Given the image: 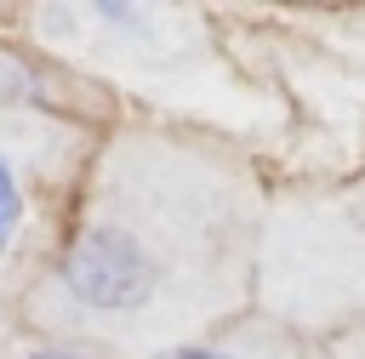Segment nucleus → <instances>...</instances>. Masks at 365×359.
<instances>
[{"instance_id": "1", "label": "nucleus", "mask_w": 365, "mask_h": 359, "mask_svg": "<svg viewBox=\"0 0 365 359\" xmlns=\"http://www.w3.org/2000/svg\"><path fill=\"white\" fill-rule=\"evenodd\" d=\"M251 177L165 131H120L91 165L29 313L63 342L171 348L245 296L257 262Z\"/></svg>"}, {"instance_id": "2", "label": "nucleus", "mask_w": 365, "mask_h": 359, "mask_svg": "<svg viewBox=\"0 0 365 359\" xmlns=\"http://www.w3.org/2000/svg\"><path fill=\"white\" fill-rule=\"evenodd\" d=\"M257 268L274 319L291 331L365 313V222L348 211H274Z\"/></svg>"}, {"instance_id": "3", "label": "nucleus", "mask_w": 365, "mask_h": 359, "mask_svg": "<svg viewBox=\"0 0 365 359\" xmlns=\"http://www.w3.org/2000/svg\"><path fill=\"white\" fill-rule=\"evenodd\" d=\"M148 359H325V348H314L308 336H297L279 319H240V325L200 331V336L171 342V348H154Z\"/></svg>"}, {"instance_id": "4", "label": "nucleus", "mask_w": 365, "mask_h": 359, "mask_svg": "<svg viewBox=\"0 0 365 359\" xmlns=\"http://www.w3.org/2000/svg\"><path fill=\"white\" fill-rule=\"evenodd\" d=\"M34 154L11 137H0V262L17 256V245L34 228V205H40V182H34Z\"/></svg>"}, {"instance_id": "5", "label": "nucleus", "mask_w": 365, "mask_h": 359, "mask_svg": "<svg viewBox=\"0 0 365 359\" xmlns=\"http://www.w3.org/2000/svg\"><path fill=\"white\" fill-rule=\"evenodd\" d=\"M17 359H108V353H97L91 342H63V336H51V342H40V348H23Z\"/></svg>"}, {"instance_id": "6", "label": "nucleus", "mask_w": 365, "mask_h": 359, "mask_svg": "<svg viewBox=\"0 0 365 359\" xmlns=\"http://www.w3.org/2000/svg\"><path fill=\"white\" fill-rule=\"evenodd\" d=\"M336 359H365V336H354V342H342V353Z\"/></svg>"}]
</instances>
